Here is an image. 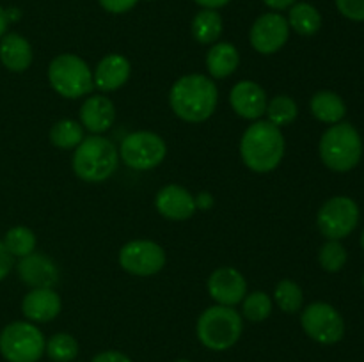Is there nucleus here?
<instances>
[{
	"label": "nucleus",
	"mask_w": 364,
	"mask_h": 362,
	"mask_svg": "<svg viewBox=\"0 0 364 362\" xmlns=\"http://www.w3.org/2000/svg\"><path fill=\"white\" fill-rule=\"evenodd\" d=\"M219 103L215 82L201 73L183 75L169 91V105L185 123H205L213 116Z\"/></svg>",
	"instance_id": "1"
},
{
	"label": "nucleus",
	"mask_w": 364,
	"mask_h": 362,
	"mask_svg": "<svg viewBox=\"0 0 364 362\" xmlns=\"http://www.w3.org/2000/svg\"><path fill=\"white\" fill-rule=\"evenodd\" d=\"M284 137L281 128L269 121H255L249 124L240 138L242 162L252 172H272L284 156Z\"/></svg>",
	"instance_id": "2"
},
{
	"label": "nucleus",
	"mask_w": 364,
	"mask_h": 362,
	"mask_svg": "<svg viewBox=\"0 0 364 362\" xmlns=\"http://www.w3.org/2000/svg\"><path fill=\"white\" fill-rule=\"evenodd\" d=\"M71 165L82 181L103 183L116 172L119 165V151L110 138L91 135L75 148Z\"/></svg>",
	"instance_id": "3"
},
{
	"label": "nucleus",
	"mask_w": 364,
	"mask_h": 362,
	"mask_svg": "<svg viewBox=\"0 0 364 362\" xmlns=\"http://www.w3.org/2000/svg\"><path fill=\"white\" fill-rule=\"evenodd\" d=\"M320 158L327 169L334 172H348L363 156V138L350 123L331 124L323 131L318 144Z\"/></svg>",
	"instance_id": "4"
},
{
	"label": "nucleus",
	"mask_w": 364,
	"mask_h": 362,
	"mask_svg": "<svg viewBox=\"0 0 364 362\" xmlns=\"http://www.w3.org/2000/svg\"><path fill=\"white\" fill-rule=\"evenodd\" d=\"M244 330L242 316L235 307L212 305L205 309L196 323L199 343L212 351H224L238 343Z\"/></svg>",
	"instance_id": "5"
},
{
	"label": "nucleus",
	"mask_w": 364,
	"mask_h": 362,
	"mask_svg": "<svg viewBox=\"0 0 364 362\" xmlns=\"http://www.w3.org/2000/svg\"><path fill=\"white\" fill-rule=\"evenodd\" d=\"M48 82L57 94L70 99L91 94L95 89L92 70L75 53H60L50 62Z\"/></svg>",
	"instance_id": "6"
},
{
	"label": "nucleus",
	"mask_w": 364,
	"mask_h": 362,
	"mask_svg": "<svg viewBox=\"0 0 364 362\" xmlns=\"http://www.w3.org/2000/svg\"><path fill=\"white\" fill-rule=\"evenodd\" d=\"M46 341L32 322H13L0 332V353L7 362H38Z\"/></svg>",
	"instance_id": "7"
},
{
	"label": "nucleus",
	"mask_w": 364,
	"mask_h": 362,
	"mask_svg": "<svg viewBox=\"0 0 364 362\" xmlns=\"http://www.w3.org/2000/svg\"><path fill=\"white\" fill-rule=\"evenodd\" d=\"M119 160L134 170H151L166 160L167 144L159 133L134 131L123 138L119 146Z\"/></svg>",
	"instance_id": "8"
},
{
	"label": "nucleus",
	"mask_w": 364,
	"mask_h": 362,
	"mask_svg": "<svg viewBox=\"0 0 364 362\" xmlns=\"http://www.w3.org/2000/svg\"><path fill=\"white\" fill-rule=\"evenodd\" d=\"M359 206L347 195H336L322 204L316 215V226L327 240H343L359 224Z\"/></svg>",
	"instance_id": "9"
},
{
	"label": "nucleus",
	"mask_w": 364,
	"mask_h": 362,
	"mask_svg": "<svg viewBox=\"0 0 364 362\" xmlns=\"http://www.w3.org/2000/svg\"><path fill=\"white\" fill-rule=\"evenodd\" d=\"M301 325L306 336L320 344H336L345 336V322L338 309L326 302H313L304 307Z\"/></svg>",
	"instance_id": "10"
},
{
	"label": "nucleus",
	"mask_w": 364,
	"mask_h": 362,
	"mask_svg": "<svg viewBox=\"0 0 364 362\" xmlns=\"http://www.w3.org/2000/svg\"><path fill=\"white\" fill-rule=\"evenodd\" d=\"M166 251L151 240H132L119 251L121 268L137 277L159 273L166 266Z\"/></svg>",
	"instance_id": "11"
},
{
	"label": "nucleus",
	"mask_w": 364,
	"mask_h": 362,
	"mask_svg": "<svg viewBox=\"0 0 364 362\" xmlns=\"http://www.w3.org/2000/svg\"><path fill=\"white\" fill-rule=\"evenodd\" d=\"M290 38V25L279 13H265L256 18L249 32L251 46L262 55L277 53Z\"/></svg>",
	"instance_id": "12"
},
{
	"label": "nucleus",
	"mask_w": 364,
	"mask_h": 362,
	"mask_svg": "<svg viewBox=\"0 0 364 362\" xmlns=\"http://www.w3.org/2000/svg\"><path fill=\"white\" fill-rule=\"evenodd\" d=\"M208 293L219 305L235 307L247 295V280L233 266H220L208 277Z\"/></svg>",
	"instance_id": "13"
},
{
	"label": "nucleus",
	"mask_w": 364,
	"mask_h": 362,
	"mask_svg": "<svg viewBox=\"0 0 364 362\" xmlns=\"http://www.w3.org/2000/svg\"><path fill=\"white\" fill-rule=\"evenodd\" d=\"M230 103L237 116L247 121H258L265 116L269 99L262 85L252 80H240L231 89Z\"/></svg>",
	"instance_id": "14"
},
{
	"label": "nucleus",
	"mask_w": 364,
	"mask_h": 362,
	"mask_svg": "<svg viewBox=\"0 0 364 362\" xmlns=\"http://www.w3.org/2000/svg\"><path fill=\"white\" fill-rule=\"evenodd\" d=\"M155 208L164 219L181 222V220H188L194 215L198 204H196L194 195L185 187L167 185V187L160 188L159 194H156Z\"/></svg>",
	"instance_id": "15"
},
{
	"label": "nucleus",
	"mask_w": 364,
	"mask_h": 362,
	"mask_svg": "<svg viewBox=\"0 0 364 362\" xmlns=\"http://www.w3.org/2000/svg\"><path fill=\"white\" fill-rule=\"evenodd\" d=\"M18 275L21 283L27 284L28 287H53L59 280V268L55 263L45 254L32 252L20 259L16 265Z\"/></svg>",
	"instance_id": "16"
},
{
	"label": "nucleus",
	"mask_w": 364,
	"mask_h": 362,
	"mask_svg": "<svg viewBox=\"0 0 364 362\" xmlns=\"http://www.w3.org/2000/svg\"><path fill=\"white\" fill-rule=\"evenodd\" d=\"M60 309L63 302L53 287H34L21 302V312L32 323L52 322L59 316Z\"/></svg>",
	"instance_id": "17"
},
{
	"label": "nucleus",
	"mask_w": 364,
	"mask_h": 362,
	"mask_svg": "<svg viewBox=\"0 0 364 362\" xmlns=\"http://www.w3.org/2000/svg\"><path fill=\"white\" fill-rule=\"evenodd\" d=\"M116 106L110 98L103 94H92L85 98L80 106V124L92 135H102L114 124Z\"/></svg>",
	"instance_id": "18"
},
{
	"label": "nucleus",
	"mask_w": 364,
	"mask_h": 362,
	"mask_svg": "<svg viewBox=\"0 0 364 362\" xmlns=\"http://www.w3.org/2000/svg\"><path fill=\"white\" fill-rule=\"evenodd\" d=\"M132 73V66L127 57L119 53H109L98 62L92 71L95 87L100 92H112L123 87Z\"/></svg>",
	"instance_id": "19"
},
{
	"label": "nucleus",
	"mask_w": 364,
	"mask_h": 362,
	"mask_svg": "<svg viewBox=\"0 0 364 362\" xmlns=\"http://www.w3.org/2000/svg\"><path fill=\"white\" fill-rule=\"evenodd\" d=\"M0 62L13 73H21L32 64V46L16 32L4 34L0 39Z\"/></svg>",
	"instance_id": "20"
},
{
	"label": "nucleus",
	"mask_w": 364,
	"mask_h": 362,
	"mask_svg": "<svg viewBox=\"0 0 364 362\" xmlns=\"http://www.w3.org/2000/svg\"><path fill=\"white\" fill-rule=\"evenodd\" d=\"M240 53L237 46L228 41H217L206 53V70L212 78H228L237 71Z\"/></svg>",
	"instance_id": "21"
},
{
	"label": "nucleus",
	"mask_w": 364,
	"mask_h": 362,
	"mask_svg": "<svg viewBox=\"0 0 364 362\" xmlns=\"http://www.w3.org/2000/svg\"><path fill=\"white\" fill-rule=\"evenodd\" d=\"M309 110L313 116L326 124H338L347 114V105L340 94L333 91H318L311 96Z\"/></svg>",
	"instance_id": "22"
},
{
	"label": "nucleus",
	"mask_w": 364,
	"mask_h": 362,
	"mask_svg": "<svg viewBox=\"0 0 364 362\" xmlns=\"http://www.w3.org/2000/svg\"><path fill=\"white\" fill-rule=\"evenodd\" d=\"M223 31L224 21L217 9H201L192 20V35L201 45H215Z\"/></svg>",
	"instance_id": "23"
},
{
	"label": "nucleus",
	"mask_w": 364,
	"mask_h": 362,
	"mask_svg": "<svg viewBox=\"0 0 364 362\" xmlns=\"http://www.w3.org/2000/svg\"><path fill=\"white\" fill-rule=\"evenodd\" d=\"M287 20L299 35H315L322 27V14L308 2H295Z\"/></svg>",
	"instance_id": "24"
},
{
	"label": "nucleus",
	"mask_w": 364,
	"mask_h": 362,
	"mask_svg": "<svg viewBox=\"0 0 364 362\" xmlns=\"http://www.w3.org/2000/svg\"><path fill=\"white\" fill-rule=\"evenodd\" d=\"M267 121L274 126H290L299 116V106L295 99L288 94H277L267 103Z\"/></svg>",
	"instance_id": "25"
},
{
	"label": "nucleus",
	"mask_w": 364,
	"mask_h": 362,
	"mask_svg": "<svg viewBox=\"0 0 364 362\" xmlns=\"http://www.w3.org/2000/svg\"><path fill=\"white\" fill-rule=\"evenodd\" d=\"M84 138V126L78 121L60 119L50 128V142L59 149H75Z\"/></svg>",
	"instance_id": "26"
},
{
	"label": "nucleus",
	"mask_w": 364,
	"mask_h": 362,
	"mask_svg": "<svg viewBox=\"0 0 364 362\" xmlns=\"http://www.w3.org/2000/svg\"><path fill=\"white\" fill-rule=\"evenodd\" d=\"M36 234L34 231L25 226L11 227L4 236V245L13 258H25V256L36 252Z\"/></svg>",
	"instance_id": "27"
},
{
	"label": "nucleus",
	"mask_w": 364,
	"mask_h": 362,
	"mask_svg": "<svg viewBox=\"0 0 364 362\" xmlns=\"http://www.w3.org/2000/svg\"><path fill=\"white\" fill-rule=\"evenodd\" d=\"M78 350V341L75 339L71 334L59 332L53 334L48 341H46L45 353L48 355L50 361L53 362H73L77 358Z\"/></svg>",
	"instance_id": "28"
},
{
	"label": "nucleus",
	"mask_w": 364,
	"mask_h": 362,
	"mask_svg": "<svg viewBox=\"0 0 364 362\" xmlns=\"http://www.w3.org/2000/svg\"><path fill=\"white\" fill-rule=\"evenodd\" d=\"M274 300H276L277 307L288 314H295L302 309V302H304V293H302L301 286L291 279H283L277 283L276 290H274Z\"/></svg>",
	"instance_id": "29"
},
{
	"label": "nucleus",
	"mask_w": 364,
	"mask_h": 362,
	"mask_svg": "<svg viewBox=\"0 0 364 362\" xmlns=\"http://www.w3.org/2000/svg\"><path fill=\"white\" fill-rule=\"evenodd\" d=\"M242 312L252 323L265 322L272 312V300L263 291H252L245 295L242 300Z\"/></svg>",
	"instance_id": "30"
},
{
	"label": "nucleus",
	"mask_w": 364,
	"mask_h": 362,
	"mask_svg": "<svg viewBox=\"0 0 364 362\" xmlns=\"http://www.w3.org/2000/svg\"><path fill=\"white\" fill-rule=\"evenodd\" d=\"M318 263L326 272H340L345 266V263H347V248L341 245L340 240H327L320 247Z\"/></svg>",
	"instance_id": "31"
},
{
	"label": "nucleus",
	"mask_w": 364,
	"mask_h": 362,
	"mask_svg": "<svg viewBox=\"0 0 364 362\" xmlns=\"http://www.w3.org/2000/svg\"><path fill=\"white\" fill-rule=\"evenodd\" d=\"M338 11L352 21H364V0H334Z\"/></svg>",
	"instance_id": "32"
},
{
	"label": "nucleus",
	"mask_w": 364,
	"mask_h": 362,
	"mask_svg": "<svg viewBox=\"0 0 364 362\" xmlns=\"http://www.w3.org/2000/svg\"><path fill=\"white\" fill-rule=\"evenodd\" d=\"M98 2L107 13L123 14L128 13L130 9H134V7L137 6L139 0H98Z\"/></svg>",
	"instance_id": "33"
},
{
	"label": "nucleus",
	"mask_w": 364,
	"mask_h": 362,
	"mask_svg": "<svg viewBox=\"0 0 364 362\" xmlns=\"http://www.w3.org/2000/svg\"><path fill=\"white\" fill-rule=\"evenodd\" d=\"M13 266H14V258L9 254V251L6 248L4 241H0V283L9 275Z\"/></svg>",
	"instance_id": "34"
},
{
	"label": "nucleus",
	"mask_w": 364,
	"mask_h": 362,
	"mask_svg": "<svg viewBox=\"0 0 364 362\" xmlns=\"http://www.w3.org/2000/svg\"><path fill=\"white\" fill-rule=\"evenodd\" d=\"M91 362H132V358L117 350H107V351H102V353L95 355Z\"/></svg>",
	"instance_id": "35"
},
{
	"label": "nucleus",
	"mask_w": 364,
	"mask_h": 362,
	"mask_svg": "<svg viewBox=\"0 0 364 362\" xmlns=\"http://www.w3.org/2000/svg\"><path fill=\"white\" fill-rule=\"evenodd\" d=\"M295 2H297V0H263V4H265L267 7H270V9H274V11L288 9V7L294 6Z\"/></svg>",
	"instance_id": "36"
},
{
	"label": "nucleus",
	"mask_w": 364,
	"mask_h": 362,
	"mask_svg": "<svg viewBox=\"0 0 364 362\" xmlns=\"http://www.w3.org/2000/svg\"><path fill=\"white\" fill-rule=\"evenodd\" d=\"M198 6H201L203 9H220V7L228 6L231 0H194Z\"/></svg>",
	"instance_id": "37"
},
{
	"label": "nucleus",
	"mask_w": 364,
	"mask_h": 362,
	"mask_svg": "<svg viewBox=\"0 0 364 362\" xmlns=\"http://www.w3.org/2000/svg\"><path fill=\"white\" fill-rule=\"evenodd\" d=\"M196 204H198V209H208L212 206V195L203 192V194L196 197Z\"/></svg>",
	"instance_id": "38"
},
{
	"label": "nucleus",
	"mask_w": 364,
	"mask_h": 362,
	"mask_svg": "<svg viewBox=\"0 0 364 362\" xmlns=\"http://www.w3.org/2000/svg\"><path fill=\"white\" fill-rule=\"evenodd\" d=\"M6 28H7V13L0 7V39H2V35L6 34Z\"/></svg>",
	"instance_id": "39"
},
{
	"label": "nucleus",
	"mask_w": 364,
	"mask_h": 362,
	"mask_svg": "<svg viewBox=\"0 0 364 362\" xmlns=\"http://www.w3.org/2000/svg\"><path fill=\"white\" fill-rule=\"evenodd\" d=\"M176 362H192V361H188V358H178Z\"/></svg>",
	"instance_id": "40"
},
{
	"label": "nucleus",
	"mask_w": 364,
	"mask_h": 362,
	"mask_svg": "<svg viewBox=\"0 0 364 362\" xmlns=\"http://www.w3.org/2000/svg\"><path fill=\"white\" fill-rule=\"evenodd\" d=\"M361 245H363V248H364V231H363V234H361Z\"/></svg>",
	"instance_id": "41"
},
{
	"label": "nucleus",
	"mask_w": 364,
	"mask_h": 362,
	"mask_svg": "<svg viewBox=\"0 0 364 362\" xmlns=\"http://www.w3.org/2000/svg\"><path fill=\"white\" fill-rule=\"evenodd\" d=\"M363 286H364V275H363Z\"/></svg>",
	"instance_id": "42"
}]
</instances>
